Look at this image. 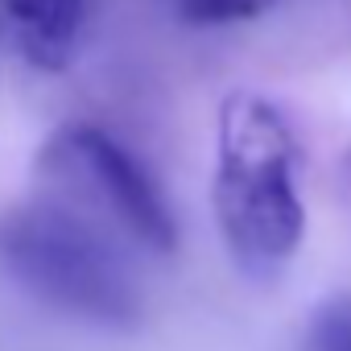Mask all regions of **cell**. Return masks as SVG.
<instances>
[{
  "label": "cell",
  "mask_w": 351,
  "mask_h": 351,
  "mask_svg": "<svg viewBox=\"0 0 351 351\" xmlns=\"http://www.w3.org/2000/svg\"><path fill=\"white\" fill-rule=\"evenodd\" d=\"M215 223L232 265L252 281H277L302 248L298 141L285 116L252 91H232L215 136Z\"/></svg>",
  "instance_id": "6da1fadb"
},
{
  "label": "cell",
  "mask_w": 351,
  "mask_h": 351,
  "mask_svg": "<svg viewBox=\"0 0 351 351\" xmlns=\"http://www.w3.org/2000/svg\"><path fill=\"white\" fill-rule=\"evenodd\" d=\"M0 269L42 306L128 330L141 322V285L95 219L58 203H29L0 215Z\"/></svg>",
  "instance_id": "7a4b0ae2"
},
{
  "label": "cell",
  "mask_w": 351,
  "mask_h": 351,
  "mask_svg": "<svg viewBox=\"0 0 351 351\" xmlns=\"http://www.w3.org/2000/svg\"><path fill=\"white\" fill-rule=\"evenodd\" d=\"M38 173L66 199L91 203L149 252L178 248V223L153 173L104 128L62 124L38 153Z\"/></svg>",
  "instance_id": "3957f363"
},
{
  "label": "cell",
  "mask_w": 351,
  "mask_h": 351,
  "mask_svg": "<svg viewBox=\"0 0 351 351\" xmlns=\"http://www.w3.org/2000/svg\"><path fill=\"white\" fill-rule=\"evenodd\" d=\"M21 54L38 71H66L79 34H83V0H0Z\"/></svg>",
  "instance_id": "277c9868"
},
{
  "label": "cell",
  "mask_w": 351,
  "mask_h": 351,
  "mask_svg": "<svg viewBox=\"0 0 351 351\" xmlns=\"http://www.w3.org/2000/svg\"><path fill=\"white\" fill-rule=\"evenodd\" d=\"M277 5L281 0H178V13L191 25H236V21L261 17Z\"/></svg>",
  "instance_id": "5b68a950"
},
{
  "label": "cell",
  "mask_w": 351,
  "mask_h": 351,
  "mask_svg": "<svg viewBox=\"0 0 351 351\" xmlns=\"http://www.w3.org/2000/svg\"><path fill=\"white\" fill-rule=\"evenodd\" d=\"M306 347L310 351H351V293L330 298L314 310Z\"/></svg>",
  "instance_id": "8992f818"
}]
</instances>
